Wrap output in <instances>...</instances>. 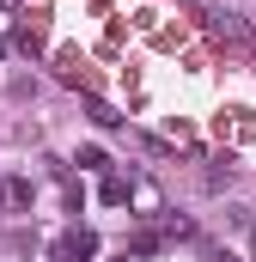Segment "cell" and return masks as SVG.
Masks as SVG:
<instances>
[{
    "instance_id": "obj_1",
    "label": "cell",
    "mask_w": 256,
    "mask_h": 262,
    "mask_svg": "<svg viewBox=\"0 0 256 262\" xmlns=\"http://www.w3.org/2000/svg\"><path fill=\"white\" fill-rule=\"evenodd\" d=\"M214 37H220L226 49H238V55L250 49V25H244L238 12H214Z\"/></svg>"
},
{
    "instance_id": "obj_2",
    "label": "cell",
    "mask_w": 256,
    "mask_h": 262,
    "mask_svg": "<svg viewBox=\"0 0 256 262\" xmlns=\"http://www.w3.org/2000/svg\"><path fill=\"white\" fill-rule=\"evenodd\" d=\"M55 262H92V238H86V232L55 238Z\"/></svg>"
},
{
    "instance_id": "obj_3",
    "label": "cell",
    "mask_w": 256,
    "mask_h": 262,
    "mask_svg": "<svg viewBox=\"0 0 256 262\" xmlns=\"http://www.w3.org/2000/svg\"><path fill=\"white\" fill-rule=\"evenodd\" d=\"M134 195V177H104V201L116 207V201H128Z\"/></svg>"
},
{
    "instance_id": "obj_4",
    "label": "cell",
    "mask_w": 256,
    "mask_h": 262,
    "mask_svg": "<svg viewBox=\"0 0 256 262\" xmlns=\"http://www.w3.org/2000/svg\"><path fill=\"white\" fill-rule=\"evenodd\" d=\"M6 207H12V213H18V207H31V183H25V177H12V183H6Z\"/></svg>"
},
{
    "instance_id": "obj_5",
    "label": "cell",
    "mask_w": 256,
    "mask_h": 262,
    "mask_svg": "<svg viewBox=\"0 0 256 262\" xmlns=\"http://www.w3.org/2000/svg\"><path fill=\"white\" fill-rule=\"evenodd\" d=\"M134 207H146V213H159V189H153V183H140V177H134Z\"/></svg>"
},
{
    "instance_id": "obj_6",
    "label": "cell",
    "mask_w": 256,
    "mask_h": 262,
    "mask_svg": "<svg viewBox=\"0 0 256 262\" xmlns=\"http://www.w3.org/2000/svg\"><path fill=\"white\" fill-rule=\"evenodd\" d=\"M92 122H98V128H116V122H122V116H116V110H110V104H104V98H92Z\"/></svg>"
}]
</instances>
